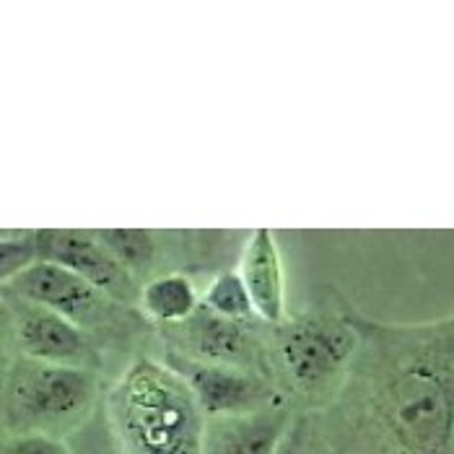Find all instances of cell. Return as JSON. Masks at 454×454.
I'll return each mask as SVG.
<instances>
[{
  "label": "cell",
  "mask_w": 454,
  "mask_h": 454,
  "mask_svg": "<svg viewBox=\"0 0 454 454\" xmlns=\"http://www.w3.org/2000/svg\"><path fill=\"white\" fill-rule=\"evenodd\" d=\"M356 322L361 350L340 387L343 423L374 454H454V315Z\"/></svg>",
  "instance_id": "6da1fadb"
},
{
  "label": "cell",
  "mask_w": 454,
  "mask_h": 454,
  "mask_svg": "<svg viewBox=\"0 0 454 454\" xmlns=\"http://www.w3.org/2000/svg\"><path fill=\"white\" fill-rule=\"evenodd\" d=\"M122 454H203L206 413L167 361L133 358L105 395Z\"/></svg>",
  "instance_id": "7a4b0ae2"
},
{
  "label": "cell",
  "mask_w": 454,
  "mask_h": 454,
  "mask_svg": "<svg viewBox=\"0 0 454 454\" xmlns=\"http://www.w3.org/2000/svg\"><path fill=\"white\" fill-rule=\"evenodd\" d=\"M99 387V372L5 356L3 431L5 436L42 434L68 442L105 403Z\"/></svg>",
  "instance_id": "3957f363"
},
{
  "label": "cell",
  "mask_w": 454,
  "mask_h": 454,
  "mask_svg": "<svg viewBox=\"0 0 454 454\" xmlns=\"http://www.w3.org/2000/svg\"><path fill=\"white\" fill-rule=\"evenodd\" d=\"M361 350L356 312L315 307L304 315L286 317L270 333V356L280 374L304 397H325L340 389Z\"/></svg>",
  "instance_id": "277c9868"
},
{
  "label": "cell",
  "mask_w": 454,
  "mask_h": 454,
  "mask_svg": "<svg viewBox=\"0 0 454 454\" xmlns=\"http://www.w3.org/2000/svg\"><path fill=\"white\" fill-rule=\"evenodd\" d=\"M3 291H11L66 317L75 327L89 333L99 346L106 340L128 338L143 327V317L136 315L133 307L114 301L78 273L55 262H36L16 278L5 280Z\"/></svg>",
  "instance_id": "5b68a950"
},
{
  "label": "cell",
  "mask_w": 454,
  "mask_h": 454,
  "mask_svg": "<svg viewBox=\"0 0 454 454\" xmlns=\"http://www.w3.org/2000/svg\"><path fill=\"white\" fill-rule=\"evenodd\" d=\"M3 343L5 356H27L89 372L102 369V346L89 333L11 291H3Z\"/></svg>",
  "instance_id": "8992f818"
},
{
  "label": "cell",
  "mask_w": 454,
  "mask_h": 454,
  "mask_svg": "<svg viewBox=\"0 0 454 454\" xmlns=\"http://www.w3.org/2000/svg\"><path fill=\"white\" fill-rule=\"evenodd\" d=\"M164 361L192 389L206 419L242 416V413H254L262 408L288 403L286 395L273 385L270 374H265V372L234 366V364L195 361V358L179 356L172 350L164 353Z\"/></svg>",
  "instance_id": "52a82bcc"
},
{
  "label": "cell",
  "mask_w": 454,
  "mask_h": 454,
  "mask_svg": "<svg viewBox=\"0 0 454 454\" xmlns=\"http://www.w3.org/2000/svg\"><path fill=\"white\" fill-rule=\"evenodd\" d=\"M39 262L63 265L86 278L125 307H138L140 280L122 268L97 231L83 229H32Z\"/></svg>",
  "instance_id": "ba28073f"
},
{
  "label": "cell",
  "mask_w": 454,
  "mask_h": 454,
  "mask_svg": "<svg viewBox=\"0 0 454 454\" xmlns=\"http://www.w3.org/2000/svg\"><path fill=\"white\" fill-rule=\"evenodd\" d=\"M257 322H231L223 317L213 315L200 304V309L190 319L161 327V340L167 343V350L208 361V364H234L257 369L260 361V343L254 338Z\"/></svg>",
  "instance_id": "9c48e42d"
},
{
  "label": "cell",
  "mask_w": 454,
  "mask_h": 454,
  "mask_svg": "<svg viewBox=\"0 0 454 454\" xmlns=\"http://www.w3.org/2000/svg\"><path fill=\"white\" fill-rule=\"evenodd\" d=\"M294 423L288 403L242 416H215L206 420L203 454H278Z\"/></svg>",
  "instance_id": "30bf717a"
},
{
  "label": "cell",
  "mask_w": 454,
  "mask_h": 454,
  "mask_svg": "<svg viewBox=\"0 0 454 454\" xmlns=\"http://www.w3.org/2000/svg\"><path fill=\"white\" fill-rule=\"evenodd\" d=\"M239 273L252 296L257 317L276 327L286 322V276L278 242L270 229H257L242 247Z\"/></svg>",
  "instance_id": "8fae6325"
},
{
  "label": "cell",
  "mask_w": 454,
  "mask_h": 454,
  "mask_svg": "<svg viewBox=\"0 0 454 454\" xmlns=\"http://www.w3.org/2000/svg\"><path fill=\"white\" fill-rule=\"evenodd\" d=\"M203 299L187 273H161L143 280L138 309L140 315L159 322L161 327L179 325L200 309Z\"/></svg>",
  "instance_id": "7c38bea8"
},
{
  "label": "cell",
  "mask_w": 454,
  "mask_h": 454,
  "mask_svg": "<svg viewBox=\"0 0 454 454\" xmlns=\"http://www.w3.org/2000/svg\"><path fill=\"white\" fill-rule=\"evenodd\" d=\"M97 237L122 262V268H128L138 280H148V276L153 278L159 260H164L167 234L148 229H99Z\"/></svg>",
  "instance_id": "4fadbf2b"
},
{
  "label": "cell",
  "mask_w": 454,
  "mask_h": 454,
  "mask_svg": "<svg viewBox=\"0 0 454 454\" xmlns=\"http://www.w3.org/2000/svg\"><path fill=\"white\" fill-rule=\"evenodd\" d=\"M203 307L210 309L213 315L231 319V322H262L254 312L252 296L247 291L245 278L239 270L215 273V278L210 280L206 294H203Z\"/></svg>",
  "instance_id": "5bb4252c"
},
{
  "label": "cell",
  "mask_w": 454,
  "mask_h": 454,
  "mask_svg": "<svg viewBox=\"0 0 454 454\" xmlns=\"http://www.w3.org/2000/svg\"><path fill=\"white\" fill-rule=\"evenodd\" d=\"M39 262L32 229H3L0 234V278H16Z\"/></svg>",
  "instance_id": "9a60e30c"
},
{
  "label": "cell",
  "mask_w": 454,
  "mask_h": 454,
  "mask_svg": "<svg viewBox=\"0 0 454 454\" xmlns=\"http://www.w3.org/2000/svg\"><path fill=\"white\" fill-rule=\"evenodd\" d=\"M70 450L73 454H122L117 439H114V431H112V423L106 416L105 403L97 408V413L86 420L73 436L68 439Z\"/></svg>",
  "instance_id": "2e32d148"
},
{
  "label": "cell",
  "mask_w": 454,
  "mask_h": 454,
  "mask_svg": "<svg viewBox=\"0 0 454 454\" xmlns=\"http://www.w3.org/2000/svg\"><path fill=\"white\" fill-rule=\"evenodd\" d=\"M0 454H73L66 439L27 434V436H3Z\"/></svg>",
  "instance_id": "e0dca14e"
},
{
  "label": "cell",
  "mask_w": 454,
  "mask_h": 454,
  "mask_svg": "<svg viewBox=\"0 0 454 454\" xmlns=\"http://www.w3.org/2000/svg\"><path fill=\"white\" fill-rule=\"evenodd\" d=\"M307 436H309L307 420H296V423L291 426L286 442L280 444L278 454H304V450H307Z\"/></svg>",
  "instance_id": "ac0fdd59"
}]
</instances>
